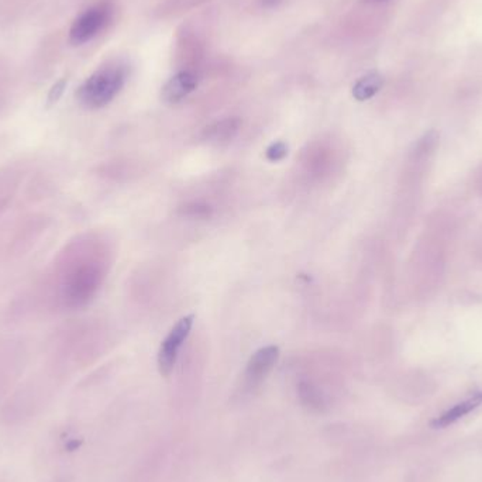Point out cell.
Wrapping results in <instances>:
<instances>
[{"instance_id":"obj_6","label":"cell","mask_w":482,"mask_h":482,"mask_svg":"<svg viewBox=\"0 0 482 482\" xmlns=\"http://www.w3.org/2000/svg\"><path fill=\"white\" fill-rule=\"evenodd\" d=\"M482 405V393H476L470 396V398L464 399L460 404L455 405L453 408L448 411L443 412L440 416L436 417L432 422V426L435 429H445V427L450 426V425L456 424L461 417L466 415L471 414L476 411Z\"/></svg>"},{"instance_id":"obj_9","label":"cell","mask_w":482,"mask_h":482,"mask_svg":"<svg viewBox=\"0 0 482 482\" xmlns=\"http://www.w3.org/2000/svg\"><path fill=\"white\" fill-rule=\"evenodd\" d=\"M265 156H267V159H270V161H281V159H283L286 156H288V147H286V144L282 143V141L271 144V146L267 149V153H265Z\"/></svg>"},{"instance_id":"obj_3","label":"cell","mask_w":482,"mask_h":482,"mask_svg":"<svg viewBox=\"0 0 482 482\" xmlns=\"http://www.w3.org/2000/svg\"><path fill=\"white\" fill-rule=\"evenodd\" d=\"M195 316L190 314L180 319L159 345V368L161 375L169 376L177 364L178 354L185 340L190 336Z\"/></svg>"},{"instance_id":"obj_2","label":"cell","mask_w":482,"mask_h":482,"mask_svg":"<svg viewBox=\"0 0 482 482\" xmlns=\"http://www.w3.org/2000/svg\"><path fill=\"white\" fill-rule=\"evenodd\" d=\"M110 19H112V6L107 2L89 7L75 20L69 30V40L75 46L87 43L109 25Z\"/></svg>"},{"instance_id":"obj_4","label":"cell","mask_w":482,"mask_h":482,"mask_svg":"<svg viewBox=\"0 0 482 482\" xmlns=\"http://www.w3.org/2000/svg\"><path fill=\"white\" fill-rule=\"evenodd\" d=\"M278 358H280V349L277 345H267L255 352L247 364V381L251 384L262 383L277 364Z\"/></svg>"},{"instance_id":"obj_10","label":"cell","mask_w":482,"mask_h":482,"mask_svg":"<svg viewBox=\"0 0 482 482\" xmlns=\"http://www.w3.org/2000/svg\"><path fill=\"white\" fill-rule=\"evenodd\" d=\"M63 90L64 82H59V84H56V87H53V90H51L50 102H56V100L61 97V94H63Z\"/></svg>"},{"instance_id":"obj_5","label":"cell","mask_w":482,"mask_h":482,"mask_svg":"<svg viewBox=\"0 0 482 482\" xmlns=\"http://www.w3.org/2000/svg\"><path fill=\"white\" fill-rule=\"evenodd\" d=\"M197 75L188 71L179 72L165 85L164 89H162V99L167 103L175 105V103H179L180 100L190 97L193 90L197 89Z\"/></svg>"},{"instance_id":"obj_7","label":"cell","mask_w":482,"mask_h":482,"mask_svg":"<svg viewBox=\"0 0 482 482\" xmlns=\"http://www.w3.org/2000/svg\"><path fill=\"white\" fill-rule=\"evenodd\" d=\"M383 85V77L373 72V74L365 75L360 81H357V84L353 87V95H354L355 99L363 102V100L371 99L374 95L378 94Z\"/></svg>"},{"instance_id":"obj_11","label":"cell","mask_w":482,"mask_h":482,"mask_svg":"<svg viewBox=\"0 0 482 482\" xmlns=\"http://www.w3.org/2000/svg\"><path fill=\"white\" fill-rule=\"evenodd\" d=\"M278 2H280V0H262V5H264V6H274Z\"/></svg>"},{"instance_id":"obj_1","label":"cell","mask_w":482,"mask_h":482,"mask_svg":"<svg viewBox=\"0 0 482 482\" xmlns=\"http://www.w3.org/2000/svg\"><path fill=\"white\" fill-rule=\"evenodd\" d=\"M128 78L125 67L112 64L102 67L90 75L78 89L79 102L89 109H100L109 105L123 89Z\"/></svg>"},{"instance_id":"obj_8","label":"cell","mask_w":482,"mask_h":482,"mask_svg":"<svg viewBox=\"0 0 482 482\" xmlns=\"http://www.w3.org/2000/svg\"><path fill=\"white\" fill-rule=\"evenodd\" d=\"M237 130H239V120L228 118V120H221V122L215 123V125L206 128L205 138L209 141L221 143V141L231 140Z\"/></svg>"}]
</instances>
